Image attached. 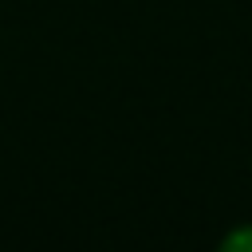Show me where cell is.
<instances>
[{"label": "cell", "instance_id": "obj_1", "mask_svg": "<svg viewBox=\"0 0 252 252\" xmlns=\"http://www.w3.org/2000/svg\"><path fill=\"white\" fill-rule=\"evenodd\" d=\"M220 248H224V252H252V224H248V228L228 232V236L220 240Z\"/></svg>", "mask_w": 252, "mask_h": 252}]
</instances>
